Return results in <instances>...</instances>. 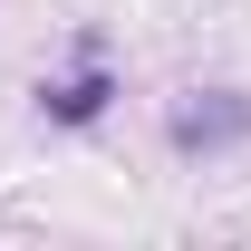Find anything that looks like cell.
Wrapping results in <instances>:
<instances>
[{
	"label": "cell",
	"instance_id": "1",
	"mask_svg": "<svg viewBox=\"0 0 251 251\" xmlns=\"http://www.w3.org/2000/svg\"><path fill=\"white\" fill-rule=\"evenodd\" d=\"M232 135H251V97H193V106H174V145H232Z\"/></svg>",
	"mask_w": 251,
	"mask_h": 251
},
{
	"label": "cell",
	"instance_id": "2",
	"mask_svg": "<svg viewBox=\"0 0 251 251\" xmlns=\"http://www.w3.org/2000/svg\"><path fill=\"white\" fill-rule=\"evenodd\" d=\"M39 106H49V116H58V126H87L97 106H106V77H97V68H87V77H68V87H39Z\"/></svg>",
	"mask_w": 251,
	"mask_h": 251
}]
</instances>
